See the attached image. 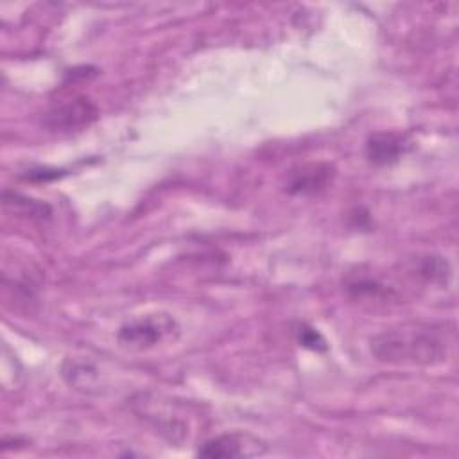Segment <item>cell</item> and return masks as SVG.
Returning <instances> with one entry per match:
<instances>
[{
	"label": "cell",
	"instance_id": "8992f818",
	"mask_svg": "<svg viewBox=\"0 0 459 459\" xmlns=\"http://www.w3.org/2000/svg\"><path fill=\"white\" fill-rule=\"evenodd\" d=\"M99 115L97 106L86 99L77 97L66 104H61L47 113L45 126L54 131H72L90 126Z\"/></svg>",
	"mask_w": 459,
	"mask_h": 459
},
{
	"label": "cell",
	"instance_id": "30bf717a",
	"mask_svg": "<svg viewBox=\"0 0 459 459\" xmlns=\"http://www.w3.org/2000/svg\"><path fill=\"white\" fill-rule=\"evenodd\" d=\"M294 333H296L298 344L303 348H308L312 351H326V348H328L325 337L317 332V328H314L307 323H298Z\"/></svg>",
	"mask_w": 459,
	"mask_h": 459
},
{
	"label": "cell",
	"instance_id": "3957f363",
	"mask_svg": "<svg viewBox=\"0 0 459 459\" xmlns=\"http://www.w3.org/2000/svg\"><path fill=\"white\" fill-rule=\"evenodd\" d=\"M337 169L330 161H308L289 170L285 192L290 195L312 197L325 192L335 179Z\"/></svg>",
	"mask_w": 459,
	"mask_h": 459
},
{
	"label": "cell",
	"instance_id": "7a4b0ae2",
	"mask_svg": "<svg viewBox=\"0 0 459 459\" xmlns=\"http://www.w3.org/2000/svg\"><path fill=\"white\" fill-rule=\"evenodd\" d=\"M179 325L169 312H147L124 321L117 332V341L122 348L142 351L161 342L176 341Z\"/></svg>",
	"mask_w": 459,
	"mask_h": 459
},
{
	"label": "cell",
	"instance_id": "277c9868",
	"mask_svg": "<svg viewBox=\"0 0 459 459\" xmlns=\"http://www.w3.org/2000/svg\"><path fill=\"white\" fill-rule=\"evenodd\" d=\"M267 446L262 439L247 432H226L206 439L197 455L208 459H230V457H256L265 454Z\"/></svg>",
	"mask_w": 459,
	"mask_h": 459
},
{
	"label": "cell",
	"instance_id": "5b68a950",
	"mask_svg": "<svg viewBox=\"0 0 459 459\" xmlns=\"http://www.w3.org/2000/svg\"><path fill=\"white\" fill-rule=\"evenodd\" d=\"M411 138L400 131H378L369 134L364 147L366 160L375 167H389L411 151Z\"/></svg>",
	"mask_w": 459,
	"mask_h": 459
},
{
	"label": "cell",
	"instance_id": "ba28073f",
	"mask_svg": "<svg viewBox=\"0 0 459 459\" xmlns=\"http://www.w3.org/2000/svg\"><path fill=\"white\" fill-rule=\"evenodd\" d=\"M4 206L5 210H11L14 215H23V217H29V219H48L52 215V210L48 204L41 203V201H36L32 197H27V195H22L18 192H9L5 190L4 192Z\"/></svg>",
	"mask_w": 459,
	"mask_h": 459
},
{
	"label": "cell",
	"instance_id": "52a82bcc",
	"mask_svg": "<svg viewBox=\"0 0 459 459\" xmlns=\"http://www.w3.org/2000/svg\"><path fill=\"white\" fill-rule=\"evenodd\" d=\"M346 292L353 298V299H389L393 296V290L389 287H385L382 281H378L377 278L371 276H350L344 283Z\"/></svg>",
	"mask_w": 459,
	"mask_h": 459
},
{
	"label": "cell",
	"instance_id": "6da1fadb",
	"mask_svg": "<svg viewBox=\"0 0 459 459\" xmlns=\"http://www.w3.org/2000/svg\"><path fill=\"white\" fill-rule=\"evenodd\" d=\"M454 344V325L416 323L375 335L369 350L378 362L391 366H436L448 359Z\"/></svg>",
	"mask_w": 459,
	"mask_h": 459
},
{
	"label": "cell",
	"instance_id": "8fae6325",
	"mask_svg": "<svg viewBox=\"0 0 459 459\" xmlns=\"http://www.w3.org/2000/svg\"><path fill=\"white\" fill-rule=\"evenodd\" d=\"M61 176V170H48V169H38V170H30L27 174V179H36V181H48V179H56Z\"/></svg>",
	"mask_w": 459,
	"mask_h": 459
},
{
	"label": "cell",
	"instance_id": "9c48e42d",
	"mask_svg": "<svg viewBox=\"0 0 459 459\" xmlns=\"http://www.w3.org/2000/svg\"><path fill=\"white\" fill-rule=\"evenodd\" d=\"M414 273L427 283L446 285L452 276V267H450L448 260L439 255H425V256L416 258Z\"/></svg>",
	"mask_w": 459,
	"mask_h": 459
}]
</instances>
